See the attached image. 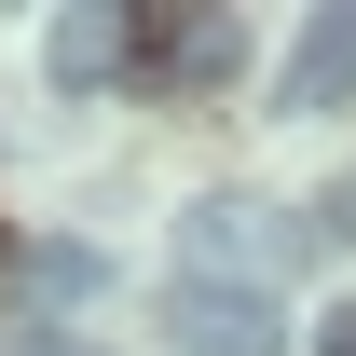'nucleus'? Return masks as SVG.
Returning <instances> with one entry per match:
<instances>
[{
    "label": "nucleus",
    "mask_w": 356,
    "mask_h": 356,
    "mask_svg": "<svg viewBox=\"0 0 356 356\" xmlns=\"http://www.w3.org/2000/svg\"><path fill=\"white\" fill-rule=\"evenodd\" d=\"M288 261H302V220H274V206H192V233H178V274H206V288H288Z\"/></svg>",
    "instance_id": "obj_1"
},
{
    "label": "nucleus",
    "mask_w": 356,
    "mask_h": 356,
    "mask_svg": "<svg viewBox=\"0 0 356 356\" xmlns=\"http://www.w3.org/2000/svg\"><path fill=\"white\" fill-rule=\"evenodd\" d=\"M165 343H178V356H274V302H261V288L178 274V288H165Z\"/></svg>",
    "instance_id": "obj_2"
},
{
    "label": "nucleus",
    "mask_w": 356,
    "mask_h": 356,
    "mask_svg": "<svg viewBox=\"0 0 356 356\" xmlns=\"http://www.w3.org/2000/svg\"><path fill=\"white\" fill-rule=\"evenodd\" d=\"M343 96H356V0H329V14H302V42L274 69V110H343Z\"/></svg>",
    "instance_id": "obj_3"
},
{
    "label": "nucleus",
    "mask_w": 356,
    "mask_h": 356,
    "mask_svg": "<svg viewBox=\"0 0 356 356\" xmlns=\"http://www.w3.org/2000/svg\"><path fill=\"white\" fill-rule=\"evenodd\" d=\"M42 69H55V83H124V69H137V14H124V0H69V14L42 28Z\"/></svg>",
    "instance_id": "obj_4"
},
{
    "label": "nucleus",
    "mask_w": 356,
    "mask_h": 356,
    "mask_svg": "<svg viewBox=\"0 0 356 356\" xmlns=\"http://www.w3.org/2000/svg\"><path fill=\"white\" fill-rule=\"evenodd\" d=\"M137 55H151L165 83H192V96H206V83H233V69H247V14H178L165 42H137Z\"/></svg>",
    "instance_id": "obj_5"
},
{
    "label": "nucleus",
    "mask_w": 356,
    "mask_h": 356,
    "mask_svg": "<svg viewBox=\"0 0 356 356\" xmlns=\"http://www.w3.org/2000/svg\"><path fill=\"white\" fill-rule=\"evenodd\" d=\"M14 288H28V302H96V288H110V261L55 233V247H28V261H14Z\"/></svg>",
    "instance_id": "obj_6"
},
{
    "label": "nucleus",
    "mask_w": 356,
    "mask_h": 356,
    "mask_svg": "<svg viewBox=\"0 0 356 356\" xmlns=\"http://www.w3.org/2000/svg\"><path fill=\"white\" fill-rule=\"evenodd\" d=\"M315 356H356V302H343V315H315Z\"/></svg>",
    "instance_id": "obj_7"
},
{
    "label": "nucleus",
    "mask_w": 356,
    "mask_h": 356,
    "mask_svg": "<svg viewBox=\"0 0 356 356\" xmlns=\"http://www.w3.org/2000/svg\"><path fill=\"white\" fill-rule=\"evenodd\" d=\"M329 220H343V233H356V178H343V206H329Z\"/></svg>",
    "instance_id": "obj_8"
}]
</instances>
